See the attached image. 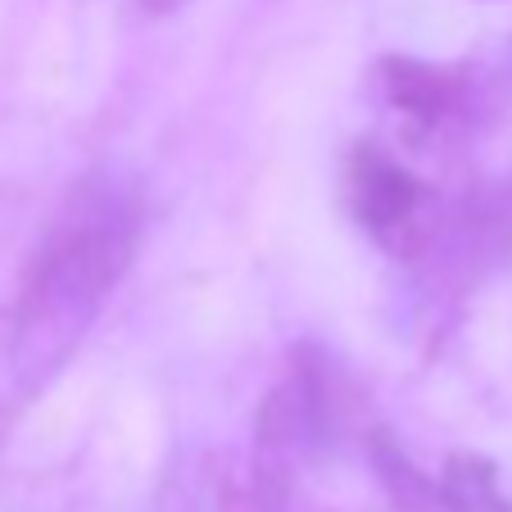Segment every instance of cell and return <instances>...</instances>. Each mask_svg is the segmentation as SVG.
Returning a JSON list of instances; mask_svg holds the SVG:
<instances>
[{"label":"cell","instance_id":"obj_1","mask_svg":"<svg viewBox=\"0 0 512 512\" xmlns=\"http://www.w3.org/2000/svg\"><path fill=\"white\" fill-rule=\"evenodd\" d=\"M132 245L136 213L118 191L87 182L64 204L41 250L32 254L14 322V372L28 386L73 354L132 263Z\"/></svg>","mask_w":512,"mask_h":512},{"label":"cell","instance_id":"obj_2","mask_svg":"<svg viewBox=\"0 0 512 512\" xmlns=\"http://www.w3.org/2000/svg\"><path fill=\"white\" fill-rule=\"evenodd\" d=\"M349 195H354L358 223L368 227V236L377 245H386L399 259H413L426 241H431V191L408 173L404 164H395L390 155H381L377 145H358L349 159Z\"/></svg>","mask_w":512,"mask_h":512},{"label":"cell","instance_id":"obj_3","mask_svg":"<svg viewBox=\"0 0 512 512\" xmlns=\"http://www.w3.org/2000/svg\"><path fill=\"white\" fill-rule=\"evenodd\" d=\"M386 91H390V105L404 114V123L417 136L445 132L449 123L463 118V105H467V87L454 73L431 64H413V59H390Z\"/></svg>","mask_w":512,"mask_h":512},{"label":"cell","instance_id":"obj_4","mask_svg":"<svg viewBox=\"0 0 512 512\" xmlns=\"http://www.w3.org/2000/svg\"><path fill=\"white\" fill-rule=\"evenodd\" d=\"M445 512H512V494L503 490V472L481 454H454L440 476Z\"/></svg>","mask_w":512,"mask_h":512},{"label":"cell","instance_id":"obj_5","mask_svg":"<svg viewBox=\"0 0 512 512\" xmlns=\"http://www.w3.org/2000/svg\"><path fill=\"white\" fill-rule=\"evenodd\" d=\"M141 5H145V10H173L177 0H141Z\"/></svg>","mask_w":512,"mask_h":512}]
</instances>
